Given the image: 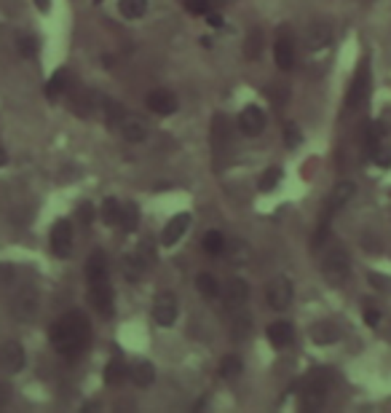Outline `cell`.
<instances>
[{"mask_svg":"<svg viewBox=\"0 0 391 413\" xmlns=\"http://www.w3.org/2000/svg\"><path fill=\"white\" fill-rule=\"evenodd\" d=\"M49 336H51V343L56 346L59 355H78L84 349L86 336H89V319L78 312L65 314L62 319H56L54 325H51Z\"/></svg>","mask_w":391,"mask_h":413,"instance_id":"obj_1","label":"cell"},{"mask_svg":"<svg viewBox=\"0 0 391 413\" xmlns=\"http://www.w3.org/2000/svg\"><path fill=\"white\" fill-rule=\"evenodd\" d=\"M349 274H351L349 253H346L340 244H333V247L324 253V258H321V277L327 279V285L340 287V285H346Z\"/></svg>","mask_w":391,"mask_h":413,"instance_id":"obj_2","label":"cell"},{"mask_svg":"<svg viewBox=\"0 0 391 413\" xmlns=\"http://www.w3.org/2000/svg\"><path fill=\"white\" fill-rule=\"evenodd\" d=\"M11 314L19 322H32L41 314V296L35 287H22L11 298Z\"/></svg>","mask_w":391,"mask_h":413,"instance_id":"obj_3","label":"cell"},{"mask_svg":"<svg viewBox=\"0 0 391 413\" xmlns=\"http://www.w3.org/2000/svg\"><path fill=\"white\" fill-rule=\"evenodd\" d=\"M266 298H268V306H271V309H276V312L290 309V306H293V298H295L293 282H290L287 277H274V279L268 282Z\"/></svg>","mask_w":391,"mask_h":413,"instance_id":"obj_4","label":"cell"},{"mask_svg":"<svg viewBox=\"0 0 391 413\" xmlns=\"http://www.w3.org/2000/svg\"><path fill=\"white\" fill-rule=\"evenodd\" d=\"M118 132H121V137H124L126 143H145L148 140V134H150V127H148V121L137 113H124V118L118 121Z\"/></svg>","mask_w":391,"mask_h":413,"instance_id":"obj_5","label":"cell"},{"mask_svg":"<svg viewBox=\"0 0 391 413\" xmlns=\"http://www.w3.org/2000/svg\"><path fill=\"white\" fill-rule=\"evenodd\" d=\"M177 312H180V306H177V296L174 293H158L153 300V319L161 325V328H169V325H174V319H177Z\"/></svg>","mask_w":391,"mask_h":413,"instance_id":"obj_6","label":"cell"},{"mask_svg":"<svg viewBox=\"0 0 391 413\" xmlns=\"http://www.w3.org/2000/svg\"><path fill=\"white\" fill-rule=\"evenodd\" d=\"M51 250L54 255L68 258L72 253V223L70 220H56L54 228H51Z\"/></svg>","mask_w":391,"mask_h":413,"instance_id":"obj_7","label":"cell"},{"mask_svg":"<svg viewBox=\"0 0 391 413\" xmlns=\"http://www.w3.org/2000/svg\"><path fill=\"white\" fill-rule=\"evenodd\" d=\"M25 346L19 341H6L0 346V368L6 373H19L25 368Z\"/></svg>","mask_w":391,"mask_h":413,"instance_id":"obj_8","label":"cell"},{"mask_svg":"<svg viewBox=\"0 0 391 413\" xmlns=\"http://www.w3.org/2000/svg\"><path fill=\"white\" fill-rule=\"evenodd\" d=\"M247 298H250V285H247L241 277H231L223 287L225 306H228V309H233V312H238V309L247 303Z\"/></svg>","mask_w":391,"mask_h":413,"instance_id":"obj_9","label":"cell"},{"mask_svg":"<svg viewBox=\"0 0 391 413\" xmlns=\"http://www.w3.org/2000/svg\"><path fill=\"white\" fill-rule=\"evenodd\" d=\"M238 129H241L247 137H257V134L266 129V113H263V108L247 105V108L238 113Z\"/></svg>","mask_w":391,"mask_h":413,"instance_id":"obj_10","label":"cell"},{"mask_svg":"<svg viewBox=\"0 0 391 413\" xmlns=\"http://www.w3.org/2000/svg\"><path fill=\"white\" fill-rule=\"evenodd\" d=\"M148 108H150V113L155 115H172L177 113V97H174V91H169V89H155L148 94Z\"/></svg>","mask_w":391,"mask_h":413,"instance_id":"obj_11","label":"cell"},{"mask_svg":"<svg viewBox=\"0 0 391 413\" xmlns=\"http://www.w3.org/2000/svg\"><path fill=\"white\" fill-rule=\"evenodd\" d=\"M188 226H191V215H188V212L174 215L167 226H164V231H161V244H164V247H174V244H177L182 236H185Z\"/></svg>","mask_w":391,"mask_h":413,"instance_id":"obj_12","label":"cell"},{"mask_svg":"<svg viewBox=\"0 0 391 413\" xmlns=\"http://www.w3.org/2000/svg\"><path fill=\"white\" fill-rule=\"evenodd\" d=\"M333 43V27L327 22H314L306 30V49L308 51H321Z\"/></svg>","mask_w":391,"mask_h":413,"instance_id":"obj_13","label":"cell"},{"mask_svg":"<svg viewBox=\"0 0 391 413\" xmlns=\"http://www.w3.org/2000/svg\"><path fill=\"white\" fill-rule=\"evenodd\" d=\"M274 62L279 70H293L295 65V43L287 32H281L276 43H274Z\"/></svg>","mask_w":391,"mask_h":413,"instance_id":"obj_14","label":"cell"},{"mask_svg":"<svg viewBox=\"0 0 391 413\" xmlns=\"http://www.w3.org/2000/svg\"><path fill=\"white\" fill-rule=\"evenodd\" d=\"M89 300L99 314H105V317L113 314V290L108 282H94L91 290H89Z\"/></svg>","mask_w":391,"mask_h":413,"instance_id":"obj_15","label":"cell"},{"mask_svg":"<svg viewBox=\"0 0 391 413\" xmlns=\"http://www.w3.org/2000/svg\"><path fill=\"white\" fill-rule=\"evenodd\" d=\"M357 196V186L351 183V180H340L333 191H330V201H327V207H330V212H338V210H343L351 199Z\"/></svg>","mask_w":391,"mask_h":413,"instance_id":"obj_16","label":"cell"},{"mask_svg":"<svg viewBox=\"0 0 391 413\" xmlns=\"http://www.w3.org/2000/svg\"><path fill=\"white\" fill-rule=\"evenodd\" d=\"M268 341L274 343L276 349L290 346V343L295 341L293 325H290V322H284V319H279V322H271V325H268Z\"/></svg>","mask_w":391,"mask_h":413,"instance_id":"obj_17","label":"cell"},{"mask_svg":"<svg viewBox=\"0 0 391 413\" xmlns=\"http://www.w3.org/2000/svg\"><path fill=\"white\" fill-rule=\"evenodd\" d=\"M86 279H89V285H94V282H108V260H105V253H94V255L89 258V263H86Z\"/></svg>","mask_w":391,"mask_h":413,"instance_id":"obj_18","label":"cell"},{"mask_svg":"<svg viewBox=\"0 0 391 413\" xmlns=\"http://www.w3.org/2000/svg\"><path fill=\"white\" fill-rule=\"evenodd\" d=\"M129 379H132L137 386H150L155 381L153 362H148V360H137V362L129 368Z\"/></svg>","mask_w":391,"mask_h":413,"instance_id":"obj_19","label":"cell"},{"mask_svg":"<svg viewBox=\"0 0 391 413\" xmlns=\"http://www.w3.org/2000/svg\"><path fill=\"white\" fill-rule=\"evenodd\" d=\"M311 338H314V343H319V346L335 343V341H340V328L333 325V322H316V325L311 328Z\"/></svg>","mask_w":391,"mask_h":413,"instance_id":"obj_20","label":"cell"},{"mask_svg":"<svg viewBox=\"0 0 391 413\" xmlns=\"http://www.w3.org/2000/svg\"><path fill=\"white\" fill-rule=\"evenodd\" d=\"M367 70L364 68H359V72H357V78H354V84H351L349 89V105L351 108H359L364 102V97H367Z\"/></svg>","mask_w":391,"mask_h":413,"instance_id":"obj_21","label":"cell"},{"mask_svg":"<svg viewBox=\"0 0 391 413\" xmlns=\"http://www.w3.org/2000/svg\"><path fill=\"white\" fill-rule=\"evenodd\" d=\"M196 287H198V293H201L204 298H217V296L223 293V287L217 285V277L210 274V271H201V274L196 277Z\"/></svg>","mask_w":391,"mask_h":413,"instance_id":"obj_22","label":"cell"},{"mask_svg":"<svg viewBox=\"0 0 391 413\" xmlns=\"http://www.w3.org/2000/svg\"><path fill=\"white\" fill-rule=\"evenodd\" d=\"M324 398H327L324 384H321V381H314V384H308L306 392H303V408H308V411H316V408L324 405Z\"/></svg>","mask_w":391,"mask_h":413,"instance_id":"obj_23","label":"cell"},{"mask_svg":"<svg viewBox=\"0 0 391 413\" xmlns=\"http://www.w3.org/2000/svg\"><path fill=\"white\" fill-rule=\"evenodd\" d=\"M118 226L124 228V231H137V226H140V207L134 201L121 204V223Z\"/></svg>","mask_w":391,"mask_h":413,"instance_id":"obj_24","label":"cell"},{"mask_svg":"<svg viewBox=\"0 0 391 413\" xmlns=\"http://www.w3.org/2000/svg\"><path fill=\"white\" fill-rule=\"evenodd\" d=\"M201 247H204L210 255H223L228 242H225V236L220 231H207V234L201 236Z\"/></svg>","mask_w":391,"mask_h":413,"instance_id":"obj_25","label":"cell"},{"mask_svg":"<svg viewBox=\"0 0 391 413\" xmlns=\"http://www.w3.org/2000/svg\"><path fill=\"white\" fill-rule=\"evenodd\" d=\"M241 371H244V362H241V357L238 355H225L223 360H220V376L228 379V381L238 379Z\"/></svg>","mask_w":391,"mask_h":413,"instance_id":"obj_26","label":"cell"},{"mask_svg":"<svg viewBox=\"0 0 391 413\" xmlns=\"http://www.w3.org/2000/svg\"><path fill=\"white\" fill-rule=\"evenodd\" d=\"M118 11H121L124 19H142L148 14V0H121Z\"/></svg>","mask_w":391,"mask_h":413,"instance_id":"obj_27","label":"cell"},{"mask_svg":"<svg viewBox=\"0 0 391 413\" xmlns=\"http://www.w3.org/2000/svg\"><path fill=\"white\" fill-rule=\"evenodd\" d=\"M99 217L105 226H118L121 223V204L115 199H105L99 207Z\"/></svg>","mask_w":391,"mask_h":413,"instance_id":"obj_28","label":"cell"},{"mask_svg":"<svg viewBox=\"0 0 391 413\" xmlns=\"http://www.w3.org/2000/svg\"><path fill=\"white\" fill-rule=\"evenodd\" d=\"M126 365L121 362V360H110L108 362V368H105V384H110V386H118L121 381L126 379Z\"/></svg>","mask_w":391,"mask_h":413,"instance_id":"obj_29","label":"cell"},{"mask_svg":"<svg viewBox=\"0 0 391 413\" xmlns=\"http://www.w3.org/2000/svg\"><path fill=\"white\" fill-rule=\"evenodd\" d=\"M16 51H19L25 59L35 57V54H38V41H35V35H30V32L16 35Z\"/></svg>","mask_w":391,"mask_h":413,"instance_id":"obj_30","label":"cell"},{"mask_svg":"<svg viewBox=\"0 0 391 413\" xmlns=\"http://www.w3.org/2000/svg\"><path fill=\"white\" fill-rule=\"evenodd\" d=\"M250 333H252L250 314H236V317H233V328H231V336H233L236 341H244V338H250Z\"/></svg>","mask_w":391,"mask_h":413,"instance_id":"obj_31","label":"cell"},{"mask_svg":"<svg viewBox=\"0 0 391 413\" xmlns=\"http://www.w3.org/2000/svg\"><path fill=\"white\" fill-rule=\"evenodd\" d=\"M145 266H148V263H145L140 255H126L124 258V277L137 282V279L142 277V271H145Z\"/></svg>","mask_w":391,"mask_h":413,"instance_id":"obj_32","label":"cell"},{"mask_svg":"<svg viewBox=\"0 0 391 413\" xmlns=\"http://www.w3.org/2000/svg\"><path fill=\"white\" fill-rule=\"evenodd\" d=\"M260 49H263V32L260 30H252L244 41V57L247 59H257L260 57Z\"/></svg>","mask_w":391,"mask_h":413,"instance_id":"obj_33","label":"cell"},{"mask_svg":"<svg viewBox=\"0 0 391 413\" xmlns=\"http://www.w3.org/2000/svg\"><path fill=\"white\" fill-rule=\"evenodd\" d=\"M279 180H281V170L279 167H271V170L263 172V177H260L257 188H260V191H274V188L279 186Z\"/></svg>","mask_w":391,"mask_h":413,"instance_id":"obj_34","label":"cell"},{"mask_svg":"<svg viewBox=\"0 0 391 413\" xmlns=\"http://www.w3.org/2000/svg\"><path fill=\"white\" fill-rule=\"evenodd\" d=\"M65 81H68V72L65 70H59L54 78L49 81V97H51V100H54L59 91H65Z\"/></svg>","mask_w":391,"mask_h":413,"instance_id":"obj_35","label":"cell"},{"mask_svg":"<svg viewBox=\"0 0 391 413\" xmlns=\"http://www.w3.org/2000/svg\"><path fill=\"white\" fill-rule=\"evenodd\" d=\"M373 158H376L378 167H391V148L389 145H383V148H373Z\"/></svg>","mask_w":391,"mask_h":413,"instance_id":"obj_36","label":"cell"},{"mask_svg":"<svg viewBox=\"0 0 391 413\" xmlns=\"http://www.w3.org/2000/svg\"><path fill=\"white\" fill-rule=\"evenodd\" d=\"M185 8L191 14H210V0H185Z\"/></svg>","mask_w":391,"mask_h":413,"instance_id":"obj_37","label":"cell"},{"mask_svg":"<svg viewBox=\"0 0 391 413\" xmlns=\"http://www.w3.org/2000/svg\"><path fill=\"white\" fill-rule=\"evenodd\" d=\"M284 140H287L290 148L300 145V140H303V137H300V129L295 127V124H287V127H284Z\"/></svg>","mask_w":391,"mask_h":413,"instance_id":"obj_38","label":"cell"},{"mask_svg":"<svg viewBox=\"0 0 391 413\" xmlns=\"http://www.w3.org/2000/svg\"><path fill=\"white\" fill-rule=\"evenodd\" d=\"M14 266L11 263H0V285H11L14 282Z\"/></svg>","mask_w":391,"mask_h":413,"instance_id":"obj_39","label":"cell"},{"mask_svg":"<svg viewBox=\"0 0 391 413\" xmlns=\"http://www.w3.org/2000/svg\"><path fill=\"white\" fill-rule=\"evenodd\" d=\"M364 322H367V325H373V328H376L378 322H380V314H378L376 309H367V312H364Z\"/></svg>","mask_w":391,"mask_h":413,"instance_id":"obj_40","label":"cell"},{"mask_svg":"<svg viewBox=\"0 0 391 413\" xmlns=\"http://www.w3.org/2000/svg\"><path fill=\"white\" fill-rule=\"evenodd\" d=\"M78 215L84 217V223H91V215H94L91 204H81V207H78Z\"/></svg>","mask_w":391,"mask_h":413,"instance_id":"obj_41","label":"cell"},{"mask_svg":"<svg viewBox=\"0 0 391 413\" xmlns=\"http://www.w3.org/2000/svg\"><path fill=\"white\" fill-rule=\"evenodd\" d=\"M207 19H210V25H214V27H223V16H220V14L210 11V14H207Z\"/></svg>","mask_w":391,"mask_h":413,"instance_id":"obj_42","label":"cell"},{"mask_svg":"<svg viewBox=\"0 0 391 413\" xmlns=\"http://www.w3.org/2000/svg\"><path fill=\"white\" fill-rule=\"evenodd\" d=\"M35 6H38L41 11H49V8H51V0H35Z\"/></svg>","mask_w":391,"mask_h":413,"instance_id":"obj_43","label":"cell"},{"mask_svg":"<svg viewBox=\"0 0 391 413\" xmlns=\"http://www.w3.org/2000/svg\"><path fill=\"white\" fill-rule=\"evenodd\" d=\"M6 400H8V386H3V384H0V405H3Z\"/></svg>","mask_w":391,"mask_h":413,"instance_id":"obj_44","label":"cell"},{"mask_svg":"<svg viewBox=\"0 0 391 413\" xmlns=\"http://www.w3.org/2000/svg\"><path fill=\"white\" fill-rule=\"evenodd\" d=\"M6 161H8V156H6V151H3V145H0V167H3Z\"/></svg>","mask_w":391,"mask_h":413,"instance_id":"obj_45","label":"cell"}]
</instances>
